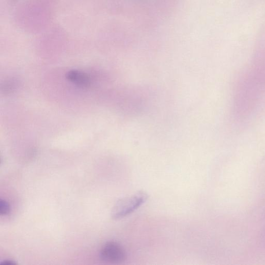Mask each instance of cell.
<instances>
[{
    "label": "cell",
    "instance_id": "cell-1",
    "mask_svg": "<svg viewBox=\"0 0 265 265\" xmlns=\"http://www.w3.org/2000/svg\"><path fill=\"white\" fill-rule=\"evenodd\" d=\"M148 197L145 192H139L120 199L112 209V219L118 220L127 216L141 206L147 200Z\"/></svg>",
    "mask_w": 265,
    "mask_h": 265
},
{
    "label": "cell",
    "instance_id": "cell-2",
    "mask_svg": "<svg viewBox=\"0 0 265 265\" xmlns=\"http://www.w3.org/2000/svg\"><path fill=\"white\" fill-rule=\"evenodd\" d=\"M100 256L104 261L112 263H120L126 260V253L120 244L109 241L102 247Z\"/></svg>",
    "mask_w": 265,
    "mask_h": 265
},
{
    "label": "cell",
    "instance_id": "cell-3",
    "mask_svg": "<svg viewBox=\"0 0 265 265\" xmlns=\"http://www.w3.org/2000/svg\"><path fill=\"white\" fill-rule=\"evenodd\" d=\"M66 78L80 87H88L90 85L89 77L86 73L78 71H69L66 74Z\"/></svg>",
    "mask_w": 265,
    "mask_h": 265
},
{
    "label": "cell",
    "instance_id": "cell-4",
    "mask_svg": "<svg viewBox=\"0 0 265 265\" xmlns=\"http://www.w3.org/2000/svg\"><path fill=\"white\" fill-rule=\"evenodd\" d=\"M11 211V207L9 203L2 199L0 201V213L2 215H7Z\"/></svg>",
    "mask_w": 265,
    "mask_h": 265
},
{
    "label": "cell",
    "instance_id": "cell-5",
    "mask_svg": "<svg viewBox=\"0 0 265 265\" xmlns=\"http://www.w3.org/2000/svg\"><path fill=\"white\" fill-rule=\"evenodd\" d=\"M16 86V81L14 80H9L5 83L4 88L3 90H4L5 93H9L13 91L15 89Z\"/></svg>",
    "mask_w": 265,
    "mask_h": 265
},
{
    "label": "cell",
    "instance_id": "cell-6",
    "mask_svg": "<svg viewBox=\"0 0 265 265\" xmlns=\"http://www.w3.org/2000/svg\"><path fill=\"white\" fill-rule=\"evenodd\" d=\"M1 264H17V263L16 262H15V261L14 260H10V259H8V260H3L2 262H1Z\"/></svg>",
    "mask_w": 265,
    "mask_h": 265
}]
</instances>
